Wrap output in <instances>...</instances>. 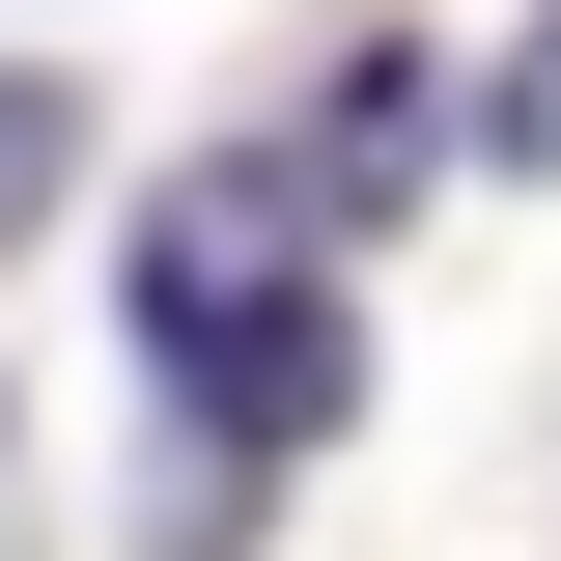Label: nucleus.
Listing matches in <instances>:
<instances>
[{"instance_id":"obj_3","label":"nucleus","mask_w":561,"mask_h":561,"mask_svg":"<svg viewBox=\"0 0 561 561\" xmlns=\"http://www.w3.org/2000/svg\"><path fill=\"white\" fill-rule=\"evenodd\" d=\"M478 140H505V169H561V28H534L505 84H478Z\"/></svg>"},{"instance_id":"obj_2","label":"nucleus","mask_w":561,"mask_h":561,"mask_svg":"<svg viewBox=\"0 0 561 561\" xmlns=\"http://www.w3.org/2000/svg\"><path fill=\"white\" fill-rule=\"evenodd\" d=\"M57 169H84V113H57V84H0V225L57 197Z\"/></svg>"},{"instance_id":"obj_1","label":"nucleus","mask_w":561,"mask_h":561,"mask_svg":"<svg viewBox=\"0 0 561 561\" xmlns=\"http://www.w3.org/2000/svg\"><path fill=\"white\" fill-rule=\"evenodd\" d=\"M140 337H169V393L225 421V478L309 449V421L365 393V337H337V225L280 197V169H197V197L140 225Z\"/></svg>"}]
</instances>
